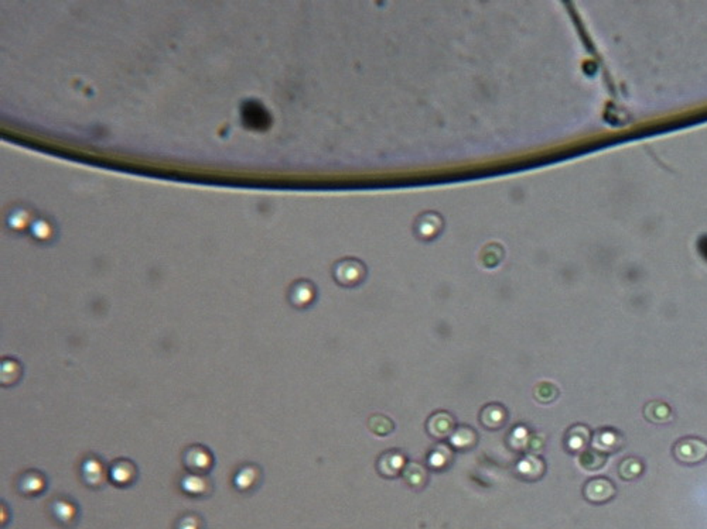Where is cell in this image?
I'll list each match as a JSON object with an SVG mask.
<instances>
[{
    "instance_id": "4fadbf2b",
    "label": "cell",
    "mask_w": 707,
    "mask_h": 529,
    "mask_svg": "<svg viewBox=\"0 0 707 529\" xmlns=\"http://www.w3.org/2000/svg\"><path fill=\"white\" fill-rule=\"evenodd\" d=\"M645 470L644 462L637 456L622 459L618 464V474L624 481H634L642 476Z\"/></svg>"
},
{
    "instance_id": "5bb4252c",
    "label": "cell",
    "mask_w": 707,
    "mask_h": 529,
    "mask_svg": "<svg viewBox=\"0 0 707 529\" xmlns=\"http://www.w3.org/2000/svg\"><path fill=\"white\" fill-rule=\"evenodd\" d=\"M135 476H136V469H135L133 463L127 462V460L116 462L111 469V478L113 480V482L119 484V486H127V484L132 482Z\"/></svg>"
},
{
    "instance_id": "ffe728a7",
    "label": "cell",
    "mask_w": 707,
    "mask_h": 529,
    "mask_svg": "<svg viewBox=\"0 0 707 529\" xmlns=\"http://www.w3.org/2000/svg\"><path fill=\"white\" fill-rule=\"evenodd\" d=\"M533 394H535V398L539 403L548 404V403H552V401H555L558 398L560 391H559V388L555 384L545 381V383H539L535 387Z\"/></svg>"
},
{
    "instance_id": "5b68a950",
    "label": "cell",
    "mask_w": 707,
    "mask_h": 529,
    "mask_svg": "<svg viewBox=\"0 0 707 529\" xmlns=\"http://www.w3.org/2000/svg\"><path fill=\"white\" fill-rule=\"evenodd\" d=\"M184 463L195 474H204L213 466V456L202 446H191L184 453Z\"/></svg>"
},
{
    "instance_id": "8fae6325",
    "label": "cell",
    "mask_w": 707,
    "mask_h": 529,
    "mask_svg": "<svg viewBox=\"0 0 707 529\" xmlns=\"http://www.w3.org/2000/svg\"><path fill=\"white\" fill-rule=\"evenodd\" d=\"M181 487L193 497H202L210 493L211 482L202 474H190L181 481Z\"/></svg>"
},
{
    "instance_id": "7402d4cb",
    "label": "cell",
    "mask_w": 707,
    "mask_h": 529,
    "mask_svg": "<svg viewBox=\"0 0 707 529\" xmlns=\"http://www.w3.org/2000/svg\"><path fill=\"white\" fill-rule=\"evenodd\" d=\"M368 426L372 433L385 436L393 430V422L384 415H372L368 421Z\"/></svg>"
},
{
    "instance_id": "9c48e42d",
    "label": "cell",
    "mask_w": 707,
    "mask_h": 529,
    "mask_svg": "<svg viewBox=\"0 0 707 529\" xmlns=\"http://www.w3.org/2000/svg\"><path fill=\"white\" fill-rule=\"evenodd\" d=\"M481 422L488 429H500L507 422V410L500 404H491L481 411Z\"/></svg>"
},
{
    "instance_id": "cb8c5ba5",
    "label": "cell",
    "mask_w": 707,
    "mask_h": 529,
    "mask_svg": "<svg viewBox=\"0 0 707 529\" xmlns=\"http://www.w3.org/2000/svg\"><path fill=\"white\" fill-rule=\"evenodd\" d=\"M30 232H31V235L37 240H49L53 236L51 225L49 222H46V220H43V219L35 220V222L31 225Z\"/></svg>"
},
{
    "instance_id": "4316f807",
    "label": "cell",
    "mask_w": 707,
    "mask_h": 529,
    "mask_svg": "<svg viewBox=\"0 0 707 529\" xmlns=\"http://www.w3.org/2000/svg\"><path fill=\"white\" fill-rule=\"evenodd\" d=\"M176 529H201L200 518H197L194 515H187L183 519H180Z\"/></svg>"
},
{
    "instance_id": "30bf717a",
    "label": "cell",
    "mask_w": 707,
    "mask_h": 529,
    "mask_svg": "<svg viewBox=\"0 0 707 529\" xmlns=\"http://www.w3.org/2000/svg\"><path fill=\"white\" fill-rule=\"evenodd\" d=\"M544 473H545V462L537 456L530 455L519 463L518 474H519V477H522L528 481L539 480L544 476Z\"/></svg>"
},
{
    "instance_id": "ac0fdd59",
    "label": "cell",
    "mask_w": 707,
    "mask_h": 529,
    "mask_svg": "<svg viewBox=\"0 0 707 529\" xmlns=\"http://www.w3.org/2000/svg\"><path fill=\"white\" fill-rule=\"evenodd\" d=\"M451 442L459 449H470L477 444V433L470 426H460L453 432Z\"/></svg>"
},
{
    "instance_id": "3957f363",
    "label": "cell",
    "mask_w": 707,
    "mask_h": 529,
    "mask_svg": "<svg viewBox=\"0 0 707 529\" xmlns=\"http://www.w3.org/2000/svg\"><path fill=\"white\" fill-rule=\"evenodd\" d=\"M593 448L603 453H615L626 445V437L615 428H601L594 432L592 439Z\"/></svg>"
},
{
    "instance_id": "7c38bea8",
    "label": "cell",
    "mask_w": 707,
    "mask_h": 529,
    "mask_svg": "<svg viewBox=\"0 0 707 529\" xmlns=\"http://www.w3.org/2000/svg\"><path fill=\"white\" fill-rule=\"evenodd\" d=\"M405 481L410 489L421 490L426 486L428 482V471L426 469L419 463H409L405 466V470L402 473Z\"/></svg>"
},
{
    "instance_id": "52a82bcc",
    "label": "cell",
    "mask_w": 707,
    "mask_h": 529,
    "mask_svg": "<svg viewBox=\"0 0 707 529\" xmlns=\"http://www.w3.org/2000/svg\"><path fill=\"white\" fill-rule=\"evenodd\" d=\"M406 459L403 453L392 451L384 453L378 460V471L384 477H398L405 470Z\"/></svg>"
},
{
    "instance_id": "44dd1931",
    "label": "cell",
    "mask_w": 707,
    "mask_h": 529,
    "mask_svg": "<svg viewBox=\"0 0 707 529\" xmlns=\"http://www.w3.org/2000/svg\"><path fill=\"white\" fill-rule=\"evenodd\" d=\"M53 512H54V517L61 523H71L75 519L76 508L72 503H70L67 500H58L53 505Z\"/></svg>"
},
{
    "instance_id": "277c9868",
    "label": "cell",
    "mask_w": 707,
    "mask_h": 529,
    "mask_svg": "<svg viewBox=\"0 0 707 529\" xmlns=\"http://www.w3.org/2000/svg\"><path fill=\"white\" fill-rule=\"evenodd\" d=\"M593 439L592 430L586 425H573L564 436V448L570 453H583Z\"/></svg>"
},
{
    "instance_id": "8992f818",
    "label": "cell",
    "mask_w": 707,
    "mask_h": 529,
    "mask_svg": "<svg viewBox=\"0 0 707 529\" xmlns=\"http://www.w3.org/2000/svg\"><path fill=\"white\" fill-rule=\"evenodd\" d=\"M428 432L436 439H444L454 432V418L444 411L436 412L428 421Z\"/></svg>"
},
{
    "instance_id": "6da1fadb",
    "label": "cell",
    "mask_w": 707,
    "mask_h": 529,
    "mask_svg": "<svg viewBox=\"0 0 707 529\" xmlns=\"http://www.w3.org/2000/svg\"><path fill=\"white\" fill-rule=\"evenodd\" d=\"M674 457L686 466L703 463L707 459V440L696 436L679 439L674 446Z\"/></svg>"
},
{
    "instance_id": "603a6c76",
    "label": "cell",
    "mask_w": 707,
    "mask_h": 529,
    "mask_svg": "<svg viewBox=\"0 0 707 529\" xmlns=\"http://www.w3.org/2000/svg\"><path fill=\"white\" fill-rule=\"evenodd\" d=\"M450 460H451V451L448 448H446L444 445H439L436 448V451L432 452L430 459H429L430 467L433 470H443V469H446L448 466Z\"/></svg>"
},
{
    "instance_id": "2e32d148",
    "label": "cell",
    "mask_w": 707,
    "mask_h": 529,
    "mask_svg": "<svg viewBox=\"0 0 707 529\" xmlns=\"http://www.w3.org/2000/svg\"><path fill=\"white\" fill-rule=\"evenodd\" d=\"M44 487H46L44 477L38 473L30 471L20 480V490L27 496H35L43 492Z\"/></svg>"
},
{
    "instance_id": "7a4b0ae2",
    "label": "cell",
    "mask_w": 707,
    "mask_h": 529,
    "mask_svg": "<svg viewBox=\"0 0 707 529\" xmlns=\"http://www.w3.org/2000/svg\"><path fill=\"white\" fill-rule=\"evenodd\" d=\"M585 498L596 505L606 504L617 496L615 484L607 477H594L586 481L583 487Z\"/></svg>"
},
{
    "instance_id": "484cf974",
    "label": "cell",
    "mask_w": 707,
    "mask_h": 529,
    "mask_svg": "<svg viewBox=\"0 0 707 529\" xmlns=\"http://www.w3.org/2000/svg\"><path fill=\"white\" fill-rule=\"evenodd\" d=\"M8 224L12 229H16V230H22L24 229L27 225H29V213L26 210H16L15 213H12L8 219Z\"/></svg>"
},
{
    "instance_id": "e0dca14e",
    "label": "cell",
    "mask_w": 707,
    "mask_h": 529,
    "mask_svg": "<svg viewBox=\"0 0 707 529\" xmlns=\"http://www.w3.org/2000/svg\"><path fill=\"white\" fill-rule=\"evenodd\" d=\"M606 462H607V455L594 449V448L586 449L583 453H580V464L589 471H597V470L603 469Z\"/></svg>"
},
{
    "instance_id": "ba28073f",
    "label": "cell",
    "mask_w": 707,
    "mask_h": 529,
    "mask_svg": "<svg viewBox=\"0 0 707 529\" xmlns=\"http://www.w3.org/2000/svg\"><path fill=\"white\" fill-rule=\"evenodd\" d=\"M644 417L647 421L656 423V425H667L671 423L675 418L674 410L662 401H651L644 408Z\"/></svg>"
},
{
    "instance_id": "d4e9b609",
    "label": "cell",
    "mask_w": 707,
    "mask_h": 529,
    "mask_svg": "<svg viewBox=\"0 0 707 529\" xmlns=\"http://www.w3.org/2000/svg\"><path fill=\"white\" fill-rule=\"evenodd\" d=\"M311 288L307 284H298L292 291V302L298 306L306 305L311 299Z\"/></svg>"
},
{
    "instance_id": "d6986e66",
    "label": "cell",
    "mask_w": 707,
    "mask_h": 529,
    "mask_svg": "<svg viewBox=\"0 0 707 529\" xmlns=\"http://www.w3.org/2000/svg\"><path fill=\"white\" fill-rule=\"evenodd\" d=\"M84 478L92 487H98L105 480L104 466L97 459H90L84 463Z\"/></svg>"
},
{
    "instance_id": "9a60e30c",
    "label": "cell",
    "mask_w": 707,
    "mask_h": 529,
    "mask_svg": "<svg viewBox=\"0 0 707 529\" xmlns=\"http://www.w3.org/2000/svg\"><path fill=\"white\" fill-rule=\"evenodd\" d=\"M261 478V473H259V469L255 466H246L243 467L235 477V486L238 490L241 492H247L254 489L257 484H258V480Z\"/></svg>"
}]
</instances>
